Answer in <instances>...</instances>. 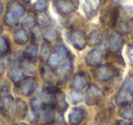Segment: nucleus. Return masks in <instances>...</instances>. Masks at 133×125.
Returning <instances> with one entry per match:
<instances>
[{
    "mask_svg": "<svg viewBox=\"0 0 133 125\" xmlns=\"http://www.w3.org/2000/svg\"><path fill=\"white\" fill-rule=\"evenodd\" d=\"M8 76L15 84H17V83L21 82L24 79V72L18 67H14L9 70Z\"/></svg>",
    "mask_w": 133,
    "mask_h": 125,
    "instance_id": "nucleus-15",
    "label": "nucleus"
},
{
    "mask_svg": "<svg viewBox=\"0 0 133 125\" xmlns=\"http://www.w3.org/2000/svg\"><path fill=\"white\" fill-rule=\"evenodd\" d=\"M72 70V63L69 60H66V62H64L63 64H61L60 66L57 68V77L60 80H66L69 78V74L71 73Z\"/></svg>",
    "mask_w": 133,
    "mask_h": 125,
    "instance_id": "nucleus-11",
    "label": "nucleus"
},
{
    "mask_svg": "<svg viewBox=\"0 0 133 125\" xmlns=\"http://www.w3.org/2000/svg\"><path fill=\"white\" fill-rule=\"evenodd\" d=\"M55 53H57V55L60 57V59H62V60L63 59H66L69 58V50H68V48L62 44H59L56 47Z\"/></svg>",
    "mask_w": 133,
    "mask_h": 125,
    "instance_id": "nucleus-24",
    "label": "nucleus"
},
{
    "mask_svg": "<svg viewBox=\"0 0 133 125\" xmlns=\"http://www.w3.org/2000/svg\"><path fill=\"white\" fill-rule=\"evenodd\" d=\"M61 62H62V59H60V57L57 53L50 54L49 57H48V63L53 68H58L61 65Z\"/></svg>",
    "mask_w": 133,
    "mask_h": 125,
    "instance_id": "nucleus-26",
    "label": "nucleus"
},
{
    "mask_svg": "<svg viewBox=\"0 0 133 125\" xmlns=\"http://www.w3.org/2000/svg\"><path fill=\"white\" fill-rule=\"evenodd\" d=\"M117 125H130V124H129V122L127 121H119L117 123Z\"/></svg>",
    "mask_w": 133,
    "mask_h": 125,
    "instance_id": "nucleus-38",
    "label": "nucleus"
},
{
    "mask_svg": "<svg viewBox=\"0 0 133 125\" xmlns=\"http://www.w3.org/2000/svg\"><path fill=\"white\" fill-rule=\"evenodd\" d=\"M69 99L73 104L79 103L83 101V94L81 93L80 90H74L72 91H70V93L69 94Z\"/></svg>",
    "mask_w": 133,
    "mask_h": 125,
    "instance_id": "nucleus-22",
    "label": "nucleus"
},
{
    "mask_svg": "<svg viewBox=\"0 0 133 125\" xmlns=\"http://www.w3.org/2000/svg\"><path fill=\"white\" fill-rule=\"evenodd\" d=\"M133 101V94H131L129 90H127L125 88L122 87L119 90L118 93L117 94L115 102L118 106H127L129 104H131Z\"/></svg>",
    "mask_w": 133,
    "mask_h": 125,
    "instance_id": "nucleus-5",
    "label": "nucleus"
},
{
    "mask_svg": "<svg viewBox=\"0 0 133 125\" xmlns=\"http://www.w3.org/2000/svg\"><path fill=\"white\" fill-rule=\"evenodd\" d=\"M23 1H24V2H26V3H28V2H30L31 0H23Z\"/></svg>",
    "mask_w": 133,
    "mask_h": 125,
    "instance_id": "nucleus-43",
    "label": "nucleus"
},
{
    "mask_svg": "<svg viewBox=\"0 0 133 125\" xmlns=\"http://www.w3.org/2000/svg\"><path fill=\"white\" fill-rule=\"evenodd\" d=\"M42 73H43V76H44V78L46 79V80H48V79L52 78V71L50 70V68H48V67H46V66L43 67Z\"/></svg>",
    "mask_w": 133,
    "mask_h": 125,
    "instance_id": "nucleus-36",
    "label": "nucleus"
},
{
    "mask_svg": "<svg viewBox=\"0 0 133 125\" xmlns=\"http://www.w3.org/2000/svg\"><path fill=\"white\" fill-rule=\"evenodd\" d=\"M17 125H28V123H26V122H18Z\"/></svg>",
    "mask_w": 133,
    "mask_h": 125,
    "instance_id": "nucleus-42",
    "label": "nucleus"
},
{
    "mask_svg": "<svg viewBox=\"0 0 133 125\" xmlns=\"http://www.w3.org/2000/svg\"><path fill=\"white\" fill-rule=\"evenodd\" d=\"M14 39H15L16 43H17V44H25L29 39L28 32L26 29H24V28H19V29L16 30L15 34H14Z\"/></svg>",
    "mask_w": 133,
    "mask_h": 125,
    "instance_id": "nucleus-16",
    "label": "nucleus"
},
{
    "mask_svg": "<svg viewBox=\"0 0 133 125\" xmlns=\"http://www.w3.org/2000/svg\"><path fill=\"white\" fill-rule=\"evenodd\" d=\"M2 11H3V6H2V3L0 2V15H1Z\"/></svg>",
    "mask_w": 133,
    "mask_h": 125,
    "instance_id": "nucleus-41",
    "label": "nucleus"
},
{
    "mask_svg": "<svg viewBox=\"0 0 133 125\" xmlns=\"http://www.w3.org/2000/svg\"><path fill=\"white\" fill-rule=\"evenodd\" d=\"M56 114L52 110H46L41 114V121L45 124H50L55 121Z\"/></svg>",
    "mask_w": 133,
    "mask_h": 125,
    "instance_id": "nucleus-19",
    "label": "nucleus"
},
{
    "mask_svg": "<svg viewBox=\"0 0 133 125\" xmlns=\"http://www.w3.org/2000/svg\"><path fill=\"white\" fill-rule=\"evenodd\" d=\"M37 51H38L37 45L30 44L24 51V57L30 61L34 60V59H36V58H37Z\"/></svg>",
    "mask_w": 133,
    "mask_h": 125,
    "instance_id": "nucleus-17",
    "label": "nucleus"
},
{
    "mask_svg": "<svg viewBox=\"0 0 133 125\" xmlns=\"http://www.w3.org/2000/svg\"><path fill=\"white\" fill-rule=\"evenodd\" d=\"M104 54L100 49H92L86 56V63L89 66H98L103 60Z\"/></svg>",
    "mask_w": 133,
    "mask_h": 125,
    "instance_id": "nucleus-6",
    "label": "nucleus"
},
{
    "mask_svg": "<svg viewBox=\"0 0 133 125\" xmlns=\"http://www.w3.org/2000/svg\"><path fill=\"white\" fill-rule=\"evenodd\" d=\"M122 87L125 88L127 90H129L131 94H133V76H129L125 79Z\"/></svg>",
    "mask_w": 133,
    "mask_h": 125,
    "instance_id": "nucleus-31",
    "label": "nucleus"
},
{
    "mask_svg": "<svg viewBox=\"0 0 133 125\" xmlns=\"http://www.w3.org/2000/svg\"><path fill=\"white\" fill-rule=\"evenodd\" d=\"M85 118V110L82 108H74L69 114V121L71 125H78Z\"/></svg>",
    "mask_w": 133,
    "mask_h": 125,
    "instance_id": "nucleus-7",
    "label": "nucleus"
},
{
    "mask_svg": "<svg viewBox=\"0 0 133 125\" xmlns=\"http://www.w3.org/2000/svg\"><path fill=\"white\" fill-rule=\"evenodd\" d=\"M40 55L43 59H46L48 56V48L46 45H43L42 48H41V52H40Z\"/></svg>",
    "mask_w": 133,
    "mask_h": 125,
    "instance_id": "nucleus-37",
    "label": "nucleus"
},
{
    "mask_svg": "<svg viewBox=\"0 0 133 125\" xmlns=\"http://www.w3.org/2000/svg\"><path fill=\"white\" fill-rule=\"evenodd\" d=\"M3 71H4V65L2 62H0V74H2Z\"/></svg>",
    "mask_w": 133,
    "mask_h": 125,
    "instance_id": "nucleus-39",
    "label": "nucleus"
},
{
    "mask_svg": "<svg viewBox=\"0 0 133 125\" xmlns=\"http://www.w3.org/2000/svg\"><path fill=\"white\" fill-rule=\"evenodd\" d=\"M43 105L44 103L42 102L40 99L38 98H33L30 101V106H31L32 111H34L35 113H39V112L42 110L43 109Z\"/></svg>",
    "mask_w": 133,
    "mask_h": 125,
    "instance_id": "nucleus-23",
    "label": "nucleus"
},
{
    "mask_svg": "<svg viewBox=\"0 0 133 125\" xmlns=\"http://www.w3.org/2000/svg\"><path fill=\"white\" fill-rule=\"evenodd\" d=\"M4 20H5V23L9 27H17L19 22L17 16L14 15V14L11 13L10 11H8V13L5 15Z\"/></svg>",
    "mask_w": 133,
    "mask_h": 125,
    "instance_id": "nucleus-21",
    "label": "nucleus"
},
{
    "mask_svg": "<svg viewBox=\"0 0 133 125\" xmlns=\"http://www.w3.org/2000/svg\"><path fill=\"white\" fill-rule=\"evenodd\" d=\"M103 18L102 22L107 26L110 28H114L118 25V8H111L108 9L106 12L103 13Z\"/></svg>",
    "mask_w": 133,
    "mask_h": 125,
    "instance_id": "nucleus-3",
    "label": "nucleus"
},
{
    "mask_svg": "<svg viewBox=\"0 0 133 125\" xmlns=\"http://www.w3.org/2000/svg\"><path fill=\"white\" fill-rule=\"evenodd\" d=\"M8 9L17 17H23L26 14V9L24 7L15 0H12L8 3Z\"/></svg>",
    "mask_w": 133,
    "mask_h": 125,
    "instance_id": "nucleus-14",
    "label": "nucleus"
},
{
    "mask_svg": "<svg viewBox=\"0 0 133 125\" xmlns=\"http://www.w3.org/2000/svg\"><path fill=\"white\" fill-rule=\"evenodd\" d=\"M70 41L75 48L78 50H82L86 48L88 43V39L85 33L79 29H74L70 33Z\"/></svg>",
    "mask_w": 133,
    "mask_h": 125,
    "instance_id": "nucleus-2",
    "label": "nucleus"
},
{
    "mask_svg": "<svg viewBox=\"0 0 133 125\" xmlns=\"http://www.w3.org/2000/svg\"><path fill=\"white\" fill-rule=\"evenodd\" d=\"M57 8L62 14H70L75 10V6L71 0H57Z\"/></svg>",
    "mask_w": 133,
    "mask_h": 125,
    "instance_id": "nucleus-12",
    "label": "nucleus"
},
{
    "mask_svg": "<svg viewBox=\"0 0 133 125\" xmlns=\"http://www.w3.org/2000/svg\"><path fill=\"white\" fill-rule=\"evenodd\" d=\"M87 6L92 11H96L100 6V0H85Z\"/></svg>",
    "mask_w": 133,
    "mask_h": 125,
    "instance_id": "nucleus-32",
    "label": "nucleus"
},
{
    "mask_svg": "<svg viewBox=\"0 0 133 125\" xmlns=\"http://www.w3.org/2000/svg\"><path fill=\"white\" fill-rule=\"evenodd\" d=\"M88 85V78L84 73H78L74 76L71 81V86L74 90H83Z\"/></svg>",
    "mask_w": 133,
    "mask_h": 125,
    "instance_id": "nucleus-10",
    "label": "nucleus"
},
{
    "mask_svg": "<svg viewBox=\"0 0 133 125\" xmlns=\"http://www.w3.org/2000/svg\"><path fill=\"white\" fill-rule=\"evenodd\" d=\"M102 98V90L98 86L95 84H92L89 86L85 95L86 103L89 106L98 104Z\"/></svg>",
    "mask_w": 133,
    "mask_h": 125,
    "instance_id": "nucleus-1",
    "label": "nucleus"
},
{
    "mask_svg": "<svg viewBox=\"0 0 133 125\" xmlns=\"http://www.w3.org/2000/svg\"><path fill=\"white\" fill-rule=\"evenodd\" d=\"M34 88H35V80L32 78H26L21 81L19 90L20 93L24 96H29L33 92Z\"/></svg>",
    "mask_w": 133,
    "mask_h": 125,
    "instance_id": "nucleus-13",
    "label": "nucleus"
},
{
    "mask_svg": "<svg viewBox=\"0 0 133 125\" xmlns=\"http://www.w3.org/2000/svg\"><path fill=\"white\" fill-rule=\"evenodd\" d=\"M42 35L46 42H53L57 39V32H56V30L52 28H49V27L46 28L43 30Z\"/></svg>",
    "mask_w": 133,
    "mask_h": 125,
    "instance_id": "nucleus-18",
    "label": "nucleus"
},
{
    "mask_svg": "<svg viewBox=\"0 0 133 125\" xmlns=\"http://www.w3.org/2000/svg\"><path fill=\"white\" fill-rule=\"evenodd\" d=\"M37 22L39 23L40 25H46L49 22V17L48 16V14L44 13L41 11V13H38L37 17Z\"/></svg>",
    "mask_w": 133,
    "mask_h": 125,
    "instance_id": "nucleus-30",
    "label": "nucleus"
},
{
    "mask_svg": "<svg viewBox=\"0 0 133 125\" xmlns=\"http://www.w3.org/2000/svg\"><path fill=\"white\" fill-rule=\"evenodd\" d=\"M1 31H2V28H1V27H0V34H1Z\"/></svg>",
    "mask_w": 133,
    "mask_h": 125,
    "instance_id": "nucleus-44",
    "label": "nucleus"
},
{
    "mask_svg": "<svg viewBox=\"0 0 133 125\" xmlns=\"http://www.w3.org/2000/svg\"><path fill=\"white\" fill-rule=\"evenodd\" d=\"M100 40H101V34L98 30H93L88 38V42L91 46H96V45L99 44Z\"/></svg>",
    "mask_w": 133,
    "mask_h": 125,
    "instance_id": "nucleus-20",
    "label": "nucleus"
},
{
    "mask_svg": "<svg viewBox=\"0 0 133 125\" xmlns=\"http://www.w3.org/2000/svg\"><path fill=\"white\" fill-rule=\"evenodd\" d=\"M126 53H127V57L129 59L130 64L133 66V45H129L126 49Z\"/></svg>",
    "mask_w": 133,
    "mask_h": 125,
    "instance_id": "nucleus-35",
    "label": "nucleus"
},
{
    "mask_svg": "<svg viewBox=\"0 0 133 125\" xmlns=\"http://www.w3.org/2000/svg\"><path fill=\"white\" fill-rule=\"evenodd\" d=\"M131 28V23L130 21H124V22H122L121 24L119 25V29L121 32H128L129 31V29H130Z\"/></svg>",
    "mask_w": 133,
    "mask_h": 125,
    "instance_id": "nucleus-34",
    "label": "nucleus"
},
{
    "mask_svg": "<svg viewBox=\"0 0 133 125\" xmlns=\"http://www.w3.org/2000/svg\"><path fill=\"white\" fill-rule=\"evenodd\" d=\"M48 5V0H36L35 4H34V8L37 11H44Z\"/></svg>",
    "mask_w": 133,
    "mask_h": 125,
    "instance_id": "nucleus-27",
    "label": "nucleus"
},
{
    "mask_svg": "<svg viewBox=\"0 0 133 125\" xmlns=\"http://www.w3.org/2000/svg\"><path fill=\"white\" fill-rule=\"evenodd\" d=\"M24 24L25 26L28 27V28H35V25H36V22H37V19L35 18V17L32 15H28L25 17L24 18Z\"/></svg>",
    "mask_w": 133,
    "mask_h": 125,
    "instance_id": "nucleus-29",
    "label": "nucleus"
},
{
    "mask_svg": "<svg viewBox=\"0 0 133 125\" xmlns=\"http://www.w3.org/2000/svg\"><path fill=\"white\" fill-rule=\"evenodd\" d=\"M9 50V43L4 37H0V54H5Z\"/></svg>",
    "mask_w": 133,
    "mask_h": 125,
    "instance_id": "nucleus-28",
    "label": "nucleus"
},
{
    "mask_svg": "<svg viewBox=\"0 0 133 125\" xmlns=\"http://www.w3.org/2000/svg\"><path fill=\"white\" fill-rule=\"evenodd\" d=\"M41 101L46 106H52L57 103V99L55 95V89L48 87L46 88L41 93Z\"/></svg>",
    "mask_w": 133,
    "mask_h": 125,
    "instance_id": "nucleus-8",
    "label": "nucleus"
},
{
    "mask_svg": "<svg viewBox=\"0 0 133 125\" xmlns=\"http://www.w3.org/2000/svg\"><path fill=\"white\" fill-rule=\"evenodd\" d=\"M15 108L17 110V111L20 114L21 116H25V114L26 113V110H28V106H26V102L23 101L22 99H17L16 101Z\"/></svg>",
    "mask_w": 133,
    "mask_h": 125,
    "instance_id": "nucleus-25",
    "label": "nucleus"
},
{
    "mask_svg": "<svg viewBox=\"0 0 133 125\" xmlns=\"http://www.w3.org/2000/svg\"><path fill=\"white\" fill-rule=\"evenodd\" d=\"M120 114H121L122 118H123L124 120H126V121H131V120L133 119V112L131 111L130 110H129V109H124V110H122Z\"/></svg>",
    "mask_w": 133,
    "mask_h": 125,
    "instance_id": "nucleus-33",
    "label": "nucleus"
},
{
    "mask_svg": "<svg viewBox=\"0 0 133 125\" xmlns=\"http://www.w3.org/2000/svg\"><path fill=\"white\" fill-rule=\"evenodd\" d=\"M124 0H112V2H114L115 4H119V3L123 2Z\"/></svg>",
    "mask_w": 133,
    "mask_h": 125,
    "instance_id": "nucleus-40",
    "label": "nucleus"
},
{
    "mask_svg": "<svg viewBox=\"0 0 133 125\" xmlns=\"http://www.w3.org/2000/svg\"><path fill=\"white\" fill-rule=\"evenodd\" d=\"M123 45V39L119 33H112L109 39V48L111 52H118Z\"/></svg>",
    "mask_w": 133,
    "mask_h": 125,
    "instance_id": "nucleus-9",
    "label": "nucleus"
},
{
    "mask_svg": "<svg viewBox=\"0 0 133 125\" xmlns=\"http://www.w3.org/2000/svg\"><path fill=\"white\" fill-rule=\"evenodd\" d=\"M114 68L109 65H102L98 67L95 71V76L98 79L101 81H106L110 79L114 76Z\"/></svg>",
    "mask_w": 133,
    "mask_h": 125,
    "instance_id": "nucleus-4",
    "label": "nucleus"
}]
</instances>
